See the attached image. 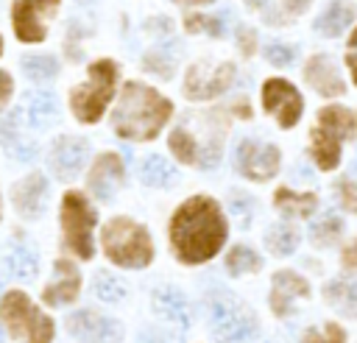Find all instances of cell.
Returning a JSON list of instances; mask_svg holds the SVG:
<instances>
[{
  "instance_id": "cell-1",
  "label": "cell",
  "mask_w": 357,
  "mask_h": 343,
  "mask_svg": "<svg viewBox=\"0 0 357 343\" xmlns=\"http://www.w3.org/2000/svg\"><path fill=\"white\" fill-rule=\"evenodd\" d=\"M226 234H229L226 218L218 201L209 195H192L190 201H184L173 212L167 226L170 248L176 259L184 265H201L212 259L223 248Z\"/></svg>"
},
{
  "instance_id": "cell-2",
  "label": "cell",
  "mask_w": 357,
  "mask_h": 343,
  "mask_svg": "<svg viewBox=\"0 0 357 343\" xmlns=\"http://www.w3.org/2000/svg\"><path fill=\"white\" fill-rule=\"evenodd\" d=\"M173 114V103L159 95L153 86L128 81L123 86V95L117 100V109L112 114L114 134L131 142H148L156 139L159 131L167 125Z\"/></svg>"
},
{
  "instance_id": "cell-3",
  "label": "cell",
  "mask_w": 357,
  "mask_h": 343,
  "mask_svg": "<svg viewBox=\"0 0 357 343\" xmlns=\"http://www.w3.org/2000/svg\"><path fill=\"white\" fill-rule=\"evenodd\" d=\"M100 245L109 262L128 270L148 268L153 259V240L148 229L131 218H112L100 231Z\"/></svg>"
},
{
  "instance_id": "cell-4",
  "label": "cell",
  "mask_w": 357,
  "mask_h": 343,
  "mask_svg": "<svg viewBox=\"0 0 357 343\" xmlns=\"http://www.w3.org/2000/svg\"><path fill=\"white\" fill-rule=\"evenodd\" d=\"M357 134V112L346 106H324L318 112V125L310 134V153L321 170H335L340 165V145Z\"/></svg>"
},
{
  "instance_id": "cell-5",
  "label": "cell",
  "mask_w": 357,
  "mask_h": 343,
  "mask_svg": "<svg viewBox=\"0 0 357 343\" xmlns=\"http://www.w3.org/2000/svg\"><path fill=\"white\" fill-rule=\"evenodd\" d=\"M0 321L8 335L22 343H50L56 335V323L45 315L22 290H8L0 298Z\"/></svg>"
},
{
  "instance_id": "cell-6",
  "label": "cell",
  "mask_w": 357,
  "mask_h": 343,
  "mask_svg": "<svg viewBox=\"0 0 357 343\" xmlns=\"http://www.w3.org/2000/svg\"><path fill=\"white\" fill-rule=\"evenodd\" d=\"M114 84H117V64L112 59L92 61L86 81L70 92V109H73L75 120L86 123V125L98 123L103 109L109 106V100L114 95Z\"/></svg>"
},
{
  "instance_id": "cell-7",
  "label": "cell",
  "mask_w": 357,
  "mask_h": 343,
  "mask_svg": "<svg viewBox=\"0 0 357 343\" xmlns=\"http://www.w3.org/2000/svg\"><path fill=\"white\" fill-rule=\"evenodd\" d=\"M61 234H64V245L78 257V259H92L95 254V240H92V229L98 223V215L92 209V204L86 201L84 192H64L61 198Z\"/></svg>"
},
{
  "instance_id": "cell-8",
  "label": "cell",
  "mask_w": 357,
  "mask_h": 343,
  "mask_svg": "<svg viewBox=\"0 0 357 343\" xmlns=\"http://www.w3.org/2000/svg\"><path fill=\"white\" fill-rule=\"evenodd\" d=\"M234 81L231 61H195L184 75V95L190 100H212L223 95Z\"/></svg>"
},
{
  "instance_id": "cell-9",
  "label": "cell",
  "mask_w": 357,
  "mask_h": 343,
  "mask_svg": "<svg viewBox=\"0 0 357 343\" xmlns=\"http://www.w3.org/2000/svg\"><path fill=\"white\" fill-rule=\"evenodd\" d=\"M209 318H212V329H215V337L220 343H243L254 335L257 323L251 318V312L245 307H240L237 301L226 298V296H218L212 301V310H209Z\"/></svg>"
},
{
  "instance_id": "cell-10",
  "label": "cell",
  "mask_w": 357,
  "mask_h": 343,
  "mask_svg": "<svg viewBox=\"0 0 357 343\" xmlns=\"http://www.w3.org/2000/svg\"><path fill=\"white\" fill-rule=\"evenodd\" d=\"M59 0H14L11 25L20 42H42L47 36V20L56 14Z\"/></svg>"
},
{
  "instance_id": "cell-11",
  "label": "cell",
  "mask_w": 357,
  "mask_h": 343,
  "mask_svg": "<svg viewBox=\"0 0 357 343\" xmlns=\"http://www.w3.org/2000/svg\"><path fill=\"white\" fill-rule=\"evenodd\" d=\"M262 109L276 117L282 128H293L304 112V98L284 78H268L262 84Z\"/></svg>"
},
{
  "instance_id": "cell-12",
  "label": "cell",
  "mask_w": 357,
  "mask_h": 343,
  "mask_svg": "<svg viewBox=\"0 0 357 343\" xmlns=\"http://www.w3.org/2000/svg\"><path fill=\"white\" fill-rule=\"evenodd\" d=\"M234 162H237V170L245 178H251V181H268V178L276 176L279 162H282V153H279L276 145L257 142V139H243L237 145Z\"/></svg>"
},
{
  "instance_id": "cell-13",
  "label": "cell",
  "mask_w": 357,
  "mask_h": 343,
  "mask_svg": "<svg viewBox=\"0 0 357 343\" xmlns=\"http://www.w3.org/2000/svg\"><path fill=\"white\" fill-rule=\"evenodd\" d=\"M67 329L73 337L84 343H117L123 337V326L112 321L109 315H100L95 310H78L67 318Z\"/></svg>"
},
{
  "instance_id": "cell-14",
  "label": "cell",
  "mask_w": 357,
  "mask_h": 343,
  "mask_svg": "<svg viewBox=\"0 0 357 343\" xmlns=\"http://www.w3.org/2000/svg\"><path fill=\"white\" fill-rule=\"evenodd\" d=\"M86 181H89V190H92L95 198L112 201L114 192H117V190L123 187V181H126V165H123V159H120L114 151L100 153V156L95 159V165H92Z\"/></svg>"
},
{
  "instance_id": "cell-15",
  "label": "cell",
  "mask_w": 357,
  "mask_h": 343,
  "mask_svg": "<svg viewBox=\"0 0 357 343\" xmlns=\"http://www.w3.org/2000/svg\"><path fill=\"white\" fill-rule=\"evenodd\" d=\"M86 156H89V142L81 139V137H59L53 142V151H50V167L56 173V178L61 181H70L81 173V167L86 165Z\"/></svg>"
},
{
  "instance_id": "cell-16",
  "label": "cell",
  "mask_w": 357,
  "mask_h": 343,
  "mask_svg": "<svg viewBox=\"0 0 357 343\" xmlns=\"http://www.w3.org/2000/svg\"><path fill=\"white\" fill-rule=\"evenodd\" d=\"M298 298H310V282L296 270H276L271 279V310L273 315L284 318L293 312Z\"/></svg>"
},
{
  "instance_id": "cell-17",
  "label": "cell",
  "mask_w": 357,
  "mask_h": 343,
  "mask_svg": "<svg viewBox=\"0 0 357 343\" xmlns=\"http://www.w3.org/2000/svg\"><path fill=\"white\" fill-rule=\"evenodd\" d=\"M11 201L22 218H39L47 204V178L42 173H28L11 187Z\"/></svg>"
},
{
  "instance_id": "cell-18",
  "label": "cell",
  "mask_w": 357,
  "mask_h": 343,
  "mask_svg": "<svg viewBox=\"0 0 357 343\" xmlns=\"http://www.w3.org/2000/svg\"><path fill=\"white\" fill-rule=\"evenodd\" d=\"M59 279H53L45 290H42V301L47 307H61V304H73L81 293V273L70 259H56L53 262Z\"/></svg>"
},
{
  "instance_id": "cell-19",
  "label": "cell",
  "mask_w": 357,
  "mask_h": 343,
  "mask_svg": "<svg viewBox=\"0 0 357 343\" xmlns=\"http://www.w3.org/2000/svg\"><path fill=\"white\" fill-rule=\"evenodd\" d=\"M304 78H307V84H310L318 95H324V98H337V95L346 92V84H343V78L337 75V67H335L332 59L324 56V53L310 56V61L304 64Z\"/></svg>"
},
{
  "instance_id": "cell-20",
  "label": "cell",
  "mask_w": 357,
  "mask_h": 343,
  "mask_svg": "<svg viewBox=\"0 0 357 343\" xmlns=\"http://www.w3.org/2000/svg\"><path fill=\"white\" fill-rule=\"evenodd\" d=\"M265 22L271 25H284L290 20H296L298 14L307 11V6L312 0H245Z\"/></svg>"
},
{
  "instance_id": "cell-21",
  "label": "cell",
  "mask_w": 357,
  "mask_h": 343,
  "mask_svg": "<svg viewBox=\"0 0 357 343\" xmlns=\"http://www.w3.org/2000/svg\"><path fill=\"white\" fill-rule=\"evenodd\" d=\"M273 206L287 218H310L318 209L315 192H296L290 187H279L273 192Z\"/></svg>"
},
{
  "instance_id": "cell-22",
  "label": "cell",
  "mask_w": 357,
  "mask_h": 343,
  "mask_svg": "<svg viewBox=\"0 0 357 343\" xmlns=\"http://www.w3.org/2000/svg\"><path fill=\"white\" fill-rule=\"evenodd\" d=\"M153 310L167 321V323H178V326H187L190 321V307H187V298L173 290V287H159L153 293Z\"/></svg>"
},
{
  "instance_id": "cell-23",
  "label": "cell",
  "mask_w": 357,
  "mask_h": 343,
  "mask_svg": "<svg viewBox=\"0 0 357 343\" xmlns=\"http://www.w3.org/2000/svg\"><path fill=\"white\" fill-rule=\"evenodd\" d=\"M324 298L340 315L357 318V282H351V279H332L324 287Z\"/></svg>"
},
{
  "instance_id": "cell-24",
  "label": "cell",
  "mask_w": 357,
  "mask_h": 343,
  "mask_svg": "<svg viewBox=\"0 0 357 343\" xmlns=\"http://www.w3.org/2000/svg\"><path fill=\"white\" fill-rule=\"evenodd\" d=\"M351 20H354V6L335 0V3H329V6L324 8V14L315 20V31L324 33V36H340Z\"/></svg>"
},
{
  "instance_id": "cell-25",
  "label": "cell",
  "mask_w": 357,
  "mask_h": 343,
  "mask_svg": "<svg viewBox=\"0 0 357 343\" xmlns=\"http://www.w3.org/2000/svg\"><path fill=\"white\" fill-rule=\"evenodd\" d=\"M167 148L173 151V156L184 165H198L201 162V142L192 131H187L184 125L173 128L170 137H167Z\"/></svg>"
},
{
  "instance_id": "cell-26",
  "label": "cell",
  "mask_w": 357,
  "mask_h": 343,
  "mask_svg": "<svg viewBox=\"0 0 357 343\" xmlns=\"http://www.w3.org/2000/svg\"><path fill=\"white\" fill-rule=\"evenodd\" d=\"M6 273L14 276V279H31V276H36V254L28 245H22V243L11 245L6 251Z\"/></svg>"
},
{
  "instance_id": "cell-27",
  "label": "cell",
  "mask_w": 357,
  "mask_h": 343,
  "mask_svg": "<svg viewBox=\"0 0 357 343\" xmlns=\"http://www.w3.org/2000/svg\"><path fill=\"white\" fill-rule=\"evenodd\" d=\"M56 98L50 92H31L28 95V123L33 128H45L56 117Z\"/></svg>"
},
{
  "instance_id": "cell-28",
  "label": "cell",
  "mask_w": 357,
  "mask_h": 343,
  "mask_svg": "<svg viewBox=\"0 0 357 343\" xmlns=\"http://www.w3.org/2000/svg\"><path fill=\"white\" fill-rule=\"evenodd\" d=\"M298 240H301L298 231H296L293 226H287V223L271 226V229L265 231V245H268V251L276 254V257H287V254H293L296 245H298Z\"/></svg>"
},
{
  "instance_id": "cell-29",
  "label": "cell",
  "mask_w": 357,
  "mask_h": 343,
  "mask_svg": "<svg viewBox=\"0 0 357 343\" xmlns=\"http://www.w3.org/2000/svg\"><path fill=\"white\" fill-rule=\"evenodd\" d=\"M262 268V257L257 251H251L248 245H234L226 254V270L231 276H245V273H257Z\"/></svg>"
},
{
  "instance_id": "cell-30",
  "label": "cell",
  "mask_w": 357,
  "mask_h": 343,
  "mask_svg": "<svg viewBox=\"0 0 357 343\" xmlns=\"http://www.w3.org/2000/svg\"><path fill=\"white\" fill-rule=\"evenodd\" d=\"M139 176H142V181H145L148 187H162V184H167L176 173H173V167L167 165V159H162L159 153H151V156H145V159L139 162Z\"/></svg>"
},
{
  "instance_id": "cell-31",
  "label": "cell",
  "mask_w": 357,
  "mask_h": 343,
  "mask_svg": "<svg viewBox=\"0 0 357 343\" xmlns=\"http://www.w3.org/2000/svg\"><path fill=\"white\" fill-rule=\"evenodd\" d=\"M340 234H343V220L335 215V212H326L315 226H312V243L315 245H332V243H337L340 240Z\"/></svg>"
},
{
  "instance_id": "cell-32",
  "label": "cell",
  "mask_w": 357,
  "mask_h": 343,
  "mask_svg": "<svg viewBox=\"0 0 357 343\" xmlns=\"http://www.w3.org/2000/svg\"><path fill=\"white\" fill-rule=\"evenodd\" d=\"M22 70L31 81H50L59 73V61L53 56H25L22 59Z\"/></svg>"
},
{
  "instance_id": "cell-33",
  "label": "cell",
  "mask_w": 357,
  "mask_h": 343,
  "mask_svg": "<svg viewBox=\"0 0 357 343\" xmlns=\"http://www.w3.org/2000/svg\"><path fill=\"white\" fill-rule=\"evenodd\" d=\"M95 296L100 301H106V304H114V301H120L126 296V284L117 276L100 270V273H95Z\"/></svg>"
},
{
  "instance_id": "cell-34",
  "label": "cell",
  "mask_w": 357,
  "mask_h": 343,
  "mask_svg": "<svg viewBox=\"0 0 357 343\" xmlns=\"http://www.w3.org/2000/svg\"><path fill=\"white\" fill-rule=\"evenodd\" d=\"M301 343H346V329L335 321H326L318 329H307Z\"/></svg>"
},
{
  "instance_id": "cell-35",
  "label": "cell",
  "mask_w": 357,
  "mask_h": 343,
  "mask_svg": "<svg viewBox=\"0 0 357 343\" xmlns=\"http://www.w3.org/2000/svg\"><path fill=\"white\" fill-rule=\"evenodd\" d=\"M184 25L190 33H209V36H223V22L209 14H187Z\"/></svg>"
},
{
  "instance_id": "cell-36",
  "label": "cell",
  "mask_w": 357,
  "mask_h": 343,
  "mask_svg": "<svg viewBox=\"0 0 357 343\" xmlns=\"http://www.w3.org/2000/svg\"><path fill=\"white\" fill-rule=\"evenodd\" d=\"M142 67L151 70V73L159 75V78H170V75H173V67H176V56H167L165 50H151V53L142 59Z\"/></svg>"
},
{
  "instance_id": "cell-37",
  "label": "cell",
  "mask_w": 357,
  "mask_h": 343,
  "mask_svg": "<svg viewBox=\"0 0 357 343\" xmlns=\"http://www.w3.org/2000/svg\"><path fill=\"white\" fill-rule=\"evenodd\" d=\"M265 59H268L273 67H287V64H293V59H296V50H293L290 45H282V42H271V45L265 47Z\"/></svg>"
},
{
  "instance_id": "cell-38",
  "label": "cell",
  "mask_w": 357,
  "mask_h": 343,
  "mask_svg": "<svg viewBox=\"0 0 357 343\" xmlns=\"http://www.w3.org/2000/svg\"><path fill=\"white\" fill-rule=\"evenodd\" d=\"M337 198H340V206L346 209V212H357V187H354V181L351 178H340L337 181Z\"/></svg>"
},
{
  "instance_id": "cell-39",
  "label": "cell",
  "mask_w": 357,
  "mask_h": 343,
  "mask_svg": "<svg viewBox=\"0 0 357 343\" xmlns=\"http://www.w3.org/2000/svg\"><path fill=\"white\" fill-rule=\"evenodd\" d=\"M340 265H343L346 270H357V237L343 245V251H340Z\"/></svg>"
},
{
  "instance_id": "cell-40",
  "label": "cell",
  "mask_w": 357,
  "mask_h": 343,
  "mask_svg": "<svg viewBox=\"0 0 357 343\" xmlns=\"http://www.w3.org/2000/svg\"><path fill=\"white\" fill-rule=\"evenodd\" d=\"M346 64H349L351 78H354V84H357V28H354V31H351V36H349V47H346Z\"/></svg>"
},
{
  "instance_id": "cell-41",
  "label": "cell",
  "mask_w": 357,
  "mask_h": 343,
  "mask_svg": "<svg viewBox=\"0 0 357 343\" xmlns=\"http://www.w3.org/2000/svg\"><path fill=\"white\" fill-rule=\"evenodd\" d=\"M11 92H14V81H11V75H8V73H3V70H0V109L8 103Z\"/></svg>"
},
{
  "instance_id": "cell-42",
  "label": "cell",
  "mask_w": 357,
  "mask_h": 343,
  "mask_svg": "<svg viewBox=\"0 0 357 343\" xmlns=\"http://www.w3.org/2000/svg\"><path fill=\"white\" fill-rule=\"evenodd\" d=\"M254 47H257V36H254V31L243 28V31H240V50H243L245 56H251Z\"/></svg>"
},
{
  "instance_id": "cell-43",
  "label": "cell",
  "mask_w": 357,
  "mask_h": 343,
  "mask_svg": "<svg viewBox=\"0 0 357 343\" xmlns=\"http://www.w3.org/2000/svg\"><path fill=\"white\" fill-rule=\"evenodd\" d=\"M248 209H251V201H248V195H231V212H237V215H248Z\"/></svg>"
},
{
  "instance_id": "cell-44",
  "label": "cell",
  "mask_w": 357,
  "mask_h": 343,
  "mask_svg": "<svg viewBox=\"0 0 357 343\" xmlns=\"http://www.w3.org/2000/svg\"><path fill=\"white\" fill-rule=\"evenodd\" d=\"M176 3H190V6H198V3H209V0H176Z\"/></svg>"
},
{
  "instance_id": "cell-45",
  "label": "cell",
  "mask_w": 357,
  "mask_h": 343,
  "mask_svg": "<svg viewBox=\"0 0 357 343\" xmlns=\"http://www.w3.org/2000/svg\"><path fill=\"white\" fill-rule=\"evenodd\" d=\"M0 53H3V39H0Z\"/></svg>"
},
{
  "instance_id": "cell-46",
  "label": "cell",
  "mask_w": 357,
  "mask_h": 343,
  "mask_svg": "<svg viewBox=\"0 0 357 343\" xmlns=\"http://www.w3.org/2000/svg\"><path fill=\"white\" fill-rule=\"evenodd\" d=\"M0 343H3V332H0Z\"/></svg>"
}]
</instances>
